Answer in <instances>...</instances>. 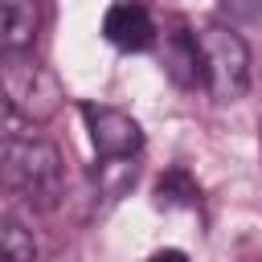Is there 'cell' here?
<instances>
[{"instance_id": "9c48e42d", "label": "cell", "mask_w": 262, "mask_h": 262, "mask_svg": "<svg viewBox=\"0 0 262 262\" xmlns=\"http://www.w3.org/2000/svg\"><path fill=\"white\" fill-rule=\"evenodd\" d=\"M0 258H4V262H33V258H37L33 233H29L12 213H4V225H0Z\"/></svg>"}, {"instance_id": "6da1fadb", "label": "cell", "mask_w": 262, "mask_h": 262, "mask_svg": "<svg viewBox=\"0 0 262 262\" xmlns=\"http://www.w3.org/2000/svg\"><path fill=\"white\" fill-rule=\"evenodd\" d=\"M4 180L37 213L57 209L61 188H66V164H61L57 143H49L33 131L8 127L4 131Z\"/></svg>"}, {"instance_id": "ba28073f", "label": "cell", "mask_w": 262, "mask_h": 262, "mask_svg": "<svg viewBox=\"0 0 262 262\" xmlns=\"http://www.w3.org/2000/svg\"><path fill=\"white\" fill-rule=\"evenodd\" d=\"M196 201H201V188L184 168H168L156 180V205L160 209H192Z\"/></svg>"}, {"instance_id": "52a82bcc", "label": "cell", "mask_w": 262, "mask_h": 262, "mask_svg": "<svg viewBox=\"0 0 262 262\" xmlns=\"http://www.w3.org/2000/svg\"><path fill=\"white\" fill-rule=\"evenodd\" d=\"M37 20H41L37 4H29V0H4L0 4V53H29Z\"/></svg>"}, {"instance_id": "5b68a950", "label": "cell", "mask_w": 262, "mask_h": 262, "mask_svg": "<svg viewBox=\"0 0 262 262\" xmlns=\"http://www.w3.org/2000/svg\"><path fill=\"white\" fill-rule=\"evenodd\" d=\"M102 37L123 53H143L156 45V20L143 4H111L102 12Z\"/></svg>"}, {"instance_id": "3957f363", "label": "cell", "mask_w": 262, "mask_h": 262, "mask_svg": "<svg viewBox=\"0 0 262 262\" xmlns=\"http://www.w3.org/2000/svg\"><path fill=\"white\" fill-rule=\"evenodd\" d=\"M201 57H205V90L217 102H237L250 90V45L233 25H205L201 33Z\"/></svg>"}, {"instance_id": "30bf717a", "label": "cell", "mask_w": 262, "mask_h": 262, "mask_svg": "<svg viewBox=\"0 0 262 262\" xmlns=\"http://www.w3.org/2000/svg\"><path fill=\"white\" fill-rule=\"evenodd\" d=\"M143 262H188V254H184V250H156V254L143 258Z\"/></svg>"}, {"instance_id": "7a4b0ae2", "label": "cell", "mask_w": 262, "mask_h": 262, "mask_svg": "<svg viewBox=\"0 0 262 262\" xmlns=\"http://www.w3.org/2000/svg\"><path fill=\"white\" fill-rule=\"evenodd\" d=\"M0 82H4V111L8 119H25L29 127L57 111V82L33 53H0Z\"/></svg>"}, {"instance_id": "8992f818", "label": "cell", "mask_w": 262, "mask_h": 262, "mask_svg": "<svg viewBox=\"0 0 262 262\" xmlns=\"http://www.w3.org/2000/svg\"><path fill=\"white\" fill-rule=\"evenodd\" d=\"M164 70L176 86L192 90V86H205V57H201V37L192 29H176L168 33L164 41Z\"/></svg>"}, {"instance_id": "277c9868", "label": "cell", "mask_w": 262, "mask_h": 262, "mask_svg": "<svg viewBox=\"0 0 262 262\" xmlns=\"http://www.w3.org/2000/svg\"><path fill=\"white\" fill-rule=\"evenodd\" d=\"M82 123L90 131V143H94L98 160H131L143 147V127L127 111H119V106L82 102Z\"/></svg>"}]
</instances>
